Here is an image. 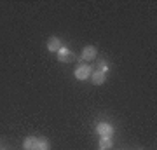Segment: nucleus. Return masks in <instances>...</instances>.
<instances>
[{
    "label": "nucleus",
    "instance_id": "f257e3e1",
    "mask_svg": "<svg viewBox=\"0 0 157 150\" xmlns=\"http://www.w3.org/2000/svg\"><path fill=\"white\" fill-rule=\"evenodd\" d=\"M23 148L25 150H49V141L45 138L28 136V138L23 141Z\"/></svg>",
    "mask_w": 157,
    "mask_h": 150
},
{
    "label": "nucleus",
    "instance_id": "f03ea898",
    "mask_svg": "<svg viewBox=\"0 0 157 150\" xmlns=\"http://www.w3.org/2000/svg\"><path fill=\"white\" fill-rule=\"evenodd\" d=\"M91 73H93V68L89 67V65H77L75 67V79L77 80H86V79L91 77Z\"/></svg>",
    "mask_w": 157,
    "mask_h": 150
},
{
    "label": "nucleus",
    "instance_id": "7ed1b4c3",
    "mask_svg": "<svg viewBox=\"0 0 157 150\" xmlns=\"http://www.w3.org/2000/svg\"><path fill=\"white\" fill-rule=\"evenodd\" d=\"M96 56H98V49H96L94 45H86L84 49H82L80 60L82 61H93V60H96Z\"/></svg>",
    "mask_w": 157,
    "mask_h": 150
},
{
    "label": "nucleus",
    "instance_id": "20e7f679",
    "mask_svg": "<svg viewBox=\"0 0 157 150\" xmlns=\"http://www.w3.org/2000/svg\"><path fill=\"white\" fill-rule=\"evenodd\" d=\"M56 56H58V60H59L61 63H70L73 60L72 51L68 49V47H65V45H61V49L56 52Z\"/></svg>",
    "mask_w": 157,
    "mask_h": 150
},
{
    "label": "nucleus",
    "instance_id": "39448f33",
    "mask_svg": "<svg viewBox=\"0 0 157 150\" xmlns=\"http://www.w3.org/2000/svg\"><path fill=\"white\" fill-rule=\"evenodd\" d=\"M96 133L100 134V136H112L113 128L110 126V124H107V122H100L98 126H96Z\"/></svg>",
    "mask_w": 157,
    "mask_h": 150
},
{
    "label": "nucleus",
    "instance_id": "423d86ee",
    "mask_svg": "<svg viewBox=\"0 0 157 150\" xmlns=\"http://www.w3.org/2000/svg\"><path fill=\"white\" fill-rule=\"evenodd\" d=\"M105 80H107V73H101L98 70L91 73V82L94 86H101V84H105Z\"/></svg>",
    "mask_w": 157,
    "mask_h": 150
},
{
    "label": "nucleus",
    "instance_id": "0eeeda50",
    "mask_svg": "<svg viewBox=\"0 0 157 150\" xmlns=\"http://www.w3.org/2000/svg\"><path fill=\"white\" fill-rule=\"evenodd\" d=\"M47 49H49L51 52H58V51L61 49V40L58 39V37H51V39L47 40Z\"/></svg>",
    "mask_w": 157,
    "mask_h": 150
},
{
    "label": "nucleus",
    "instance_id": "6e6552de",
    "mask_svg": "<svg viewBox=\"0 0 157 150\" xmlns=\"http://www.w3.org/2000/svg\"><path fill=\"white\" fill-rule=\"evenodd\" d=\"M112 136H101L100 138V148L101 150H108V148H112Z\"/></svg>",
    "mask_w": 157,
    "mask_h": 150
},
{
    "label": "nucleus",
    "instance_id": "1a4fd4ad",
    "mask_svg": "<svg viewBox=\"0 0 157 150\" xmlns=\"http://www.w3.org/2000/svg\"><path fill=\"white\" fill-rule=\"evenodd\" d=\"M98 72H101V73H107L108 72V63L105 61V60H101V61L98 63Z\"/></svg>",
    "mask_w": 157,
    "mask_h": 150
},
{
    "label": "nucleus",
    "instance_id": "9d476101",
    "mask_svg": "<svg viewBox=\"0 0 157 150\" xmlns=\"http://www.w3.org/2000/svg\"><path fill=\"white\" fill-rule=\"evenodd\" d=\"M100 150H101V148H100Z\"/></svg>",
    "mask_w": 157,
    "mask_h": 150
}]
</instances>
